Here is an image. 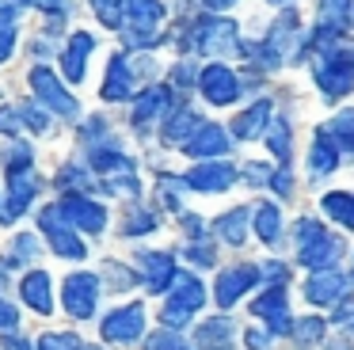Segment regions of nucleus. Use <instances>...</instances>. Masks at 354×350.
<instances>
[{
    "label": "nucleus",
    "instance_id": "1",
    "mask_svg": "<svg viewBox=\"0 0 354 350\" xmlns=\"http://www.w3.org/2000/svg\"><path fill=\"white\" fill-rule=\"evenodd\" d=\"M293 240H297V263L308 266V270H331L343 255V240L331 236L320 217L293 221Z\"/></svg>",
    "mask_w": 354,
    "mask_h": 350
},
{
    "label": "nucleus",
    "instance_id": "36",
    "mask_svg": "<svg viewBox=\"0 0 354 350\" xmlns=\"http://www.w3.org/2000/svg\"><path fill=\"white\" fill-rule=\"evenodd\" d=\"M16 50V27H12V12H0V61H8Z\"/></svg>",
    "mask_w": 354,
    "mask_h": 350
},
{
    "label": "nucleus",
    "instance_id": "26",
    "mask_svg": "<svg viewBox=\"0 0 354 350\" xmlns=\"http://www.w3.org/2000/svg\"><path fill=\"white\" fill-rule=\"evenodd\" d=\"M126 15H130L133 30L156 35V23L164 19V4L160 0H126Z\"/></svg>",
    "mask_w": 354,
    "mask_h": 350
},
{
    "label": "nucleus",
    "instance_id": "45",
    "mask_svg": "<svg viewBox=\"0 0 354 350\" xmlns=\"http://www.w3.org/2000/svg\"><path fill=\"white\" fill-rule=\"evenodd\" d=\"M187 255H191L194 263H202V266H214V248H206V243H194Z\"/></svg>",
    "mask_w": 354,
    "mask_h": 350
},
{
    "label": "nucleus",
    "instance_id": "16",
    "mask_svg": "<svg viewBox=\"0 0 354 350\" xmlns=\"http://www.w3.org/2000/svg\"><path fill=\"white\" fill-rule=\"evenodd\" d=\"M183 152H187V156H194V160L225 156V152H229V133H225L217 122H202V126L191 133V141L183 145Z\"/></svg>",
    "mask_w": 354,
    "mask_h": 350
},
{
    "label": "nucleus",
    "instance_id": "46",
    "mask_svg": "<svg viewBox=\"0 0 354 350\" xmlns=\"http://www.w3.org/2000/svg\"><path fill=\"white\" fill-rule=\"evenodd\" d=\"M16 320H19V312L12 308V304L4 301V297H0V327H12V324H16Z\"/></svg>",
    "mask_w": 354,
    "mask_h": 350
},
{
    "label": "nucleus",
    "instance_id": "47",
    "mask_svg": "<svg viewBox=\"0 0 354 350\" xmlns=\"http://www.w3.org/2000/svg\"><path fill=\"white\" fill-rule=\"evenodd\" d=\"M4 350H31V342L24 335H4Z\"/></svg>",
    "mask_w": 354,
    "mask_h": 350
},
{
    "label": "nucleus",
    "instance_id": "10",
    "mask_svg": "<svg viewBox=\"0 0 354 350\" xmlns=\"http://www.w3.org/2000/svg\"><path fill=\"white\" fill-rule=\"evenodd\" d=\"M183 183H187L191 190L221 194V190H229L232 183H236V167H232L229 160H202L198 167H191V172L183 175Z\"/></svg>",
    "mask_w": 354,
    "mask_h": 350
},
{
    "label": "nucleus",
    "instance_id": "41",
    "mask_svg": "<svg viewBox=\"0 0 354 350\" xmlns=\"http://www.w3.org/2000/svg\"><path fill=\"white\" fill-rule=\"evenodd\" d=\"M270 175H274V172H270L267 164H248V167H244V179L252 183V187H263V183L270 187Z\"/></svg>",
    "mask_w": 354,
    "mask_h": 350
},
{
    "label": "nucleus",
    "instance_id": "14",
    "mask_svg": "<svg viewBox=\"0 0 354 350\" xmlns=\"http://www.w3.org/2000/svg\"><path fill=\"white\" fill-rule=\"evenodd\" d=\"M31 88H35V95H39L46 107H54L57 114H69V118L77 114V103H73V95L65 91V84L57 80V76L50 73L46 65H35V68H31Z\"/></svg>",
    "mask_w": 354,
    "mask_h": 350
},
{
    "label": "nucleus",
    "instance_id": "20",
    "mask_svg": "<svg viewBox=\"0 0 354 350\" xmlns=\"http://www.w3.org/2000/svg\"><path fill=\"white\" fill-rule=\"evenodd\" d=\"M168 107H176V91H171V88H149L145 95L138 99V107H133V126L149 129V122L160 118Z\"/></svg>",
    "mask_w": 354,
    "mask_h": 350
},
{
    "label": "nucleus",
    "instance_id": "11",
    "mask_svg": "<svg viewBox=\"0 0 354 350\" xmlns=\"http://www.w3.org/2000/svg\"><path fill=\"white\" fill-rule=\"evenodd\" d=\"M194 50H206V53L240 50L236 23L232 19H198L194 23Z\"/></svg>",
    "mask_w": 354,
    "mask_h": 350
},
{
    "label": "nucleus",
    "instance_id": "4",
    "mask_svg": "<svg viewBox=\"0 0 354 350\" xmlns=\"http://www.w3.org/2000/svg\"><path fill=\"white\" fill-rule=\"evenodd\" d=\"M198 91L209 99L214 107H232L240 99V76L232 73L229 65H221V61H214V65H206L198 73Z\"/></svg>",
    "mask_w": 354,
    "mask_h": 350
},
{
    "label": "nucleus",
    "instance_id": "7",
    "mask_svg": "<svg viewBox=\"0 0 354 350\" xmlns=\"http://www.w3.org/2000/svg\"><path fill=\"white\" fill-rule=\"evenodd\" d=\"M39 225H42V232L50 236V243H54V251L62 259H84L88 255V248L80 243V236L69 228V221H62V210H57V205H46V210H42Z\"/></svg>",
    "mask_w": 354,
    "mask_h": 350
},
{
    "label": "nucleus",
    "instance_id": "9",
    "mask_svg": "<svg viewBox=\"0 0 354 350\" xmlns=\"http://www.w3.org/2000/svg\"><path fill=\"white\" fill-rule=\"evenodd\" d=\"M141 331H145V304H138V301L115 308L100 327V335L107 342H133V339H141Z\"/></svg>",
    "mask_w": 354,
    "mask_h": 350
},
{
    "label": "nucleus",
    "instance_id": "19",
    "mask_svg": "<svg viewBox=\"0 0 354 350\" xmlns=\"http://www.w3.org/2000/svg\"><path fill=\"white\" fill-rule=\"evenodd\" d=\"M316 15H320V30L343 38L354 23V0H316Z\"/></svg>",
    "mask_w": 354,
    "mask_h": 350
},
{
    "label": "nucleus",
    "instance_id": "8",
    "mask_svg": "<svg viewBox=\"0 0 354 350\" xmlns=\"http://www.w3.org/2000/svg\"><path fill=\"white\" fill-rule=\"evenodd\" d=\"M252 312L274 335H286V331H290V324H293V320H290V293H286V286H267L252 301Z\"/></svg>",
    "mask_w": 354,
    "mask_h": 350
},
{
    "label": "nucleus",
    "instance_id": "23",
    "mask_svg": "<svg viewBox=\"0 0 354 350\" xmlns=\"http://www.w3.org/2000/svg\"><path fill=\"white\" fill-rule=\"evenodd\" d=\"M95 38L88 35V30H77V35L69 38V46H65V76H69L73 84L84 80V57L92 53Z\"/></svg>",
    "mask_w": 354,
    "mask_h": 350
},
{
    "label": "nucleus",
    "instance_id": "39",
    "mask_svg": "<svg viewBox=\"0 0 354 350\" xmlns=\"http://www.w3.org/2000/svg\"><path fill=\"white\" fill-rule=\"evenodd\" d=\"M270 187H274L282 198H293V190H297V179H293V167H278V172L270 175Z\"/></svg>",
    "mask_w": 354,
    "mask_h": 350
},
{
    "label": "nucleus",
    "instance_id": "34",
    "mask_svg": "<svg viewBox=\"0 0 354 350\" xmlns=\"http://www.w3.org/2000/svg\"><path fill=\"white\" fill-rule=\"evenodd\" d=\"M92 12L100 15L103 27H122V19H126V0H92Z\"/></svg>",
    "mask_w": 354,
    "mask_h": 350
},
{
    "label": "nucleus",
    "instance_id": "37",
    "mask_svg": "<svg viewBox=\"0 0 354 350\" xmlns=\"http://www.w3.org/2000/svg\"><path fill=\"white\" fill-rule=\"evenodd\" d=\"M145 350H191V347H187V339H179L171 331H156L145 339Z\"/></svg>",
    "mask_w": 354,
    "mask_h": 350
},
{
    "label": "nucleus",
    "instance_id": "3",
    "mask_svg": "<svg viewBox=\"0 0 354 350\" xmlns=\"http://www.w3.org/2000/svg\"><path fill=\"white\" fill-rule=\"evenodd\" d=\"M202 304H206V286H202L194 274H176L171 293H168V301H164V308H160V320L168 327H183Z\"/></svg>",
    "mask_w": 354,
    "mask_h": 350
},
{
    "label": "nucleus",
    "instance_id": "38",
    "mask_svg": "<svg viewBox=\"0 0 354 350\" xmlns=\"http://www.w3.org/2000/svg\"><path fill=\"white\" fill-rule=\"evenodd\" d=\"M156 228V213H130V221H126L122 232L126 236H141V232H153Z\"/></svg>",
    "mask_w": 354,
    "mask_h": 350
},
{
    "label": "nucleus",
    "instance_id": "13",
    "mask_svg": "<svg viewBox=\"0 0 354 350\" xmlns=\"http://www.w3.org/2000/svg\"><path fill=\"white\" fill-rule=\"evenodd\" d=\"M95 297H100V282H95V274H69L65 278V289H62V301H65V312H73L77 320L92 316L95 308Z\"/></svg>",
    "mask_w": 354,
    "mask_h": 350
},
{
    "label": "nucleus",
    "instance_id": "5",
    "mask_svg": "<svg viewBox=\"0 0 354 350\" xmlns=\"http://www.w3.org/2000/svg\"><path fill=\"white\" fill-rule=\"evenodd\" d=\"M351 293V278L343 270H313V278L305 282V301L316 308H331V304H343Z\"/></svg>",
    "mask_w": 354,
    "mask_h": 350
},
{
    "label": "nucleus",
    "instance_id": "15",
    "mask_svg": "<svg viewBox=\"0 0 354 350\" xmlns=\"http://www.w3.org/2000/svg\"><path fill=\"white\" fill-rule=\"evenodd\" d=\"M57 210L65 213V221H73V225L84 228V232H103V225H107V210H103L100 202H92V198H84V194H65Z\"/></svg>",
    "mask_w": 354,
    "mask_h": 350
},
{
    "label": "nucleus",
    "instance_id": "22",
    "mask_svg": "<svg viewBox=\"0 0 354 350\" xmlns=\"http://www.w3.org/2000/svg\"><path fill=\"white\" fill-rule=\"evenodd\" d=\"M198 126H202L198 114H194L187 103H176V107H171V114H168V126H164V141H168V145H187Z\"/></svg>",
    "mask_w": 354,
    "mask_h": 350
},
{
    "label": "nucleus",
    "instance_id": "17",
    "mask_svg": "<svg viewBox=\"0 0 354 350\" xmlns=\"http://www.w3.org/2000/svg\"><path fill=\"white\" fill-rule=\"evenodd\" d=\"M308 172H313L316 183L339 172V145L328 137V129H324V126L313 133V145H308Z\"/></svg>",
    "mask_w": 354,
    "mask_h": 350
},
{
    "label": "nucleus",
    "instance_id": "35",
    "mask_svg": "<svg viewBox=\"0 0 354 350\" xmlns=\"http://www.w3.org/2000/svg\"><path fill=\"white\" fill-rule=\"evenodd\" d=\"M39 350H80V339L73 331H46L39 335Z\"/></svg>",
    "mask_w": 354,
    "mask_h": 350
},
{
    "label": "nucleus",
    "instance_id": "43",
    "mask_svg": "<svg viewBox=\"0 0 354 350\" xmlns=\"http://www.w3.org/2000/svg\"><path fill=\"white\" fill-rule=\"evenodd\" d=\"M244 339H248V347H252V350H270V331H259V327H252Z\"/></svg>",
    "mask_w": 354,
    "mask_h": 350
},
{
    "label": "nucleus",
    "instance_id": "30",
    "mask_svg": "<svg viewBox=\"0 0 354 350\" xmlns=\"http://www.w3.org/2000/svg\"><path fill=\"white\" fill-rule=\"evenodd\" d=\"M263 141H267V149L278 156V167H290V156H293V126L290 122H282V118L270 122V129H267Z\"/></svg>",
    "mask_w": 354,
    "mask_h": 350
},
{
    "label": "nucleus",
    "instance_id": "2",
    "mask_svg": "<svg viewBox=\"0 0 354 350\" xmlns=\"http://www.w3.org/2000/svg\"><path fill=\"white\" fill-rule=\"evenodd\" d=\"M313 80L320 88L324 103H339L354 91V50L346 46H328L313 57Z\"/></svg>",
    "mask_w": 354,
    "mask_h": 350
},
{
    "label": "nucleus",
    "instance_id": "42",
    "mask_svg": "<svg viewBox=\"0 0 354 350\" xmlns=\"http://www.w3.org/2000/svg\"><path fill=\"white\" fill-rule=\"evenodd\" d=\"M19 129V107H4L0 111V133H16Z\"/></svg>",
    "mask_w": 354,
    "mask_h": 350
},
{
    "label": "nucleus",
    "instance_id": "49",
    "mask_svg": "<svg viewBox=\"0 0 354 350\" xmlns=\"http://www.w3.org/2000/svg\"><path fill=\"white\" fill-rule=\"evenodd\" d=\"M267 4H290V0H267Z\"/></svg>",
    "mask_w": 354,
    "mask_h": 350
},
{
    "label": "nucleus",
    "instance_id": "29",
    "mask_svg": "<svg viewBox=\"0 0 354 350\" xmlns=\"http://www.w3.org/2000/svg\"><path fill=\"white\" fill-rule=\"evenodd\" d=\"M252 225H255V236H259L263 243H278V240H282V213H278V205H274V202L255 205Z\"/></svg>",
    "mask_w": 354,
    "mask_h": 350
},
{
    "label": "nucleus",
    "instance_id": "18",
    "mask_svg": "<svg viewBox=\"0 0 354 350\" xmlns=\"http://www.w3.org/2000/svg\"><path fill=\"white\" fill-rule=\"evenodd\" d=\"M141 266H145V286L153 293H164V289L176 282V259L168 251H141Z\"/></svg>",
    "mask_w": 354,
    "mask_h": 350
},
{
    "label": "nucleus",
    "instance_id": "25",
    "mask_svg": "<svg viewBox=\"0 0 354 350\" xmlns=\"http://www.w3.org/2000/svg\"><path fill=\"white\" fill-rule=\"evenodd\" d=\"M24 301L31 304L35 312H39V316H50V312H54V301H50V274H42V270H31L24 278Z\"/></svg>",
    "mask_w": 354,
    "mask_h": 350
},
{
    "label": "nucleus",
    "instance_id": "44",
    "mask_svg": "<svg viewBox=\"0 0 354 350\" xmlns=\"http://www.w3.org/2000/svg\"><path fill=\"white\" fill-rule=\"evenodd\" d=\"M335 324H343L346 331H354V301H343L335 308Z\"/></svg>",
    "mask_w": 354,
    "mask_h": 350
},
{
    "label": "nucleus",
    "instance_id": "27",
    "mask_svg": "<svg viewBox=\"0 0 354 350\" xmlns=\"http://www.w3.org/2000/svg\"><path fill=\"white\" fill-rule=\"evenodd\" d=\"M293 339V347L297 350H313V347H320V339L328 335V324H324L320 316H301V320H293L290 324V331H286Z\"/></svg>",
    "mask_w": 354,
    "mask_h": 350
},
{
    "label": "nucleus",
    "instance_id": "33",
    "mask_svg": "<svg viewBox=\"0 0 354 350\" xmlns=\"http://www.w3.org/2000/svg\"><path fill=\"white\" fill-rule=\"evenodd\" d=\"M92 167H95V172H103V175L130 172V156H122V152H115V149H95L92 152Z\"/></svg>",
    "mask_w": 354,
    "mask_h": 350
},
{
    "label": "nucleus",
    "instance_id": "40",
    "mask_svg": "<svg viewBox=\"0 0 354 350\" xmlns=\"http://www.w3.org/2000/svg\"><path fill=\"white\" fill-rule=\"evenodd\" d=\"M259 274L270 282V286H286V282H290V266H286V263H274V259H270V263H263Z\"/></svg>",
    "mask_w": 354,
    "mask_h": 350
},
{
    "label": "nucleus",
    "instance_id": "28",
    "mask_svg": "<svg viewBox=\"0 0 354 350\" xmlns=\"http://www.w3.org/2000/svg\"><path fill=\"white\" fill-rule=\"evenodd\" d=\"M214 228H217V236H221L225 243H232V248H240V243L248 240V205H236V210L221 213Z\"/></svg>",
    "mask_w": 354,
    "mask_h": 350
},
{
    "label": "nucleus",
    "instance_id": "24",
    "mask_svg": "<svg viewBox=\"0 0 354 350\" xmlns=\"http://www.w3.org/2000/svg\"><path fill=\"white\" fill-rule=\"evenodd\" d=\"M320 210L335 225L354 228V190H328V194H320Z\"/></svg>",
    "mask_w": 354,
    "mask_h": 350
},
{
    "label": "nucleus",
    "instance_id": "21",
    "mask_svg": "<svg viewBox=\"0 0 354 350\" xmlns=\"http://www.w3.org/2000/svg\"><path fill=\"white\" fill-rule=\"evenodd\" d=\"M232 335H236V324H232L229 316H214V320H206V324H198L194 342H198L202 350H229Z\"/></svg>",
    "mask_w": 354,
    "mask_h": 350
},
{
    "label": "nucleus",
    "instance_id": "31",
    "mask_svg": "<svg viewBox=\"0 0 354 350\" xmlns=\"http://www.w3.org/2000/svg\"><path fill=\"white\" fill-rule=\"evenodd\" d=\"M130 88H133V80H130V68H126V61H122V57H111L107 80H103V99L118 103V99L130 95Z\"/></svg>",
    "mask_w": 354,
    "mask_h": 350
},
{
    "label": "nucleus",
    "instance_id": "48",
    "mask_svg": "<svg viewBox=\"0 0 354 350\" xmlns=\"http://www.w3.org/2000/svg\"><path fill=\"white\" fill-rule=\"evenodd\" d=\"M202 4H206L209 12H225V8H232L236 0H202Z\"/></svg>",
    "mask_w": 354,
    "mask_h": 350
},
{
    "label": "nucleus",
    "instance_id": "32",
    "mask_svg": "<svg viewBox=\"0 0 354 350\" xmlns=\"http://www.w3.org/2000/svg\"><path fill=\"white\" fill-rule=\"evenodd\" d=\"M328 137L339 145V152H354V107H346V111H339L335 118L328 122Z\"/></svg>",
    "mask_w": 354,
    "mask_h": 350
},
{
    "label": "nucleus",
    "instance_id": "12",
    "mask_svg": "<svg viewBox=\"0 0 354 350\" xmlns=\"http://www.w3.org/2000/svg\"><path fill=\"white\" fill-rule=\"evenodd\" d=\"M270 122H274V99L259 95L248 111H240L232 118V137L236 141H259V137H267Z\"/></svg>",
    "mask_w": 354,
    "mask_h": 350
},
{
    "label": "nucleus",
    "instance_id": "6",
    "mask_svg": "<svg viewBox=\"0 0 354 350\" xmlns=\"http://www.w3.org/2000/svg\"><path fill=\"white\" fill-rule=\"evenodd\" d=\"M255 282H263L259 266L255 263H236V266H225L221 278H217L214 286V297H217V308H232V304L240 301V297L248 293V289L255 286Z\"/></svg>",
    "mask_w": 354,
    "mask_h": 350
}]
</instances>
